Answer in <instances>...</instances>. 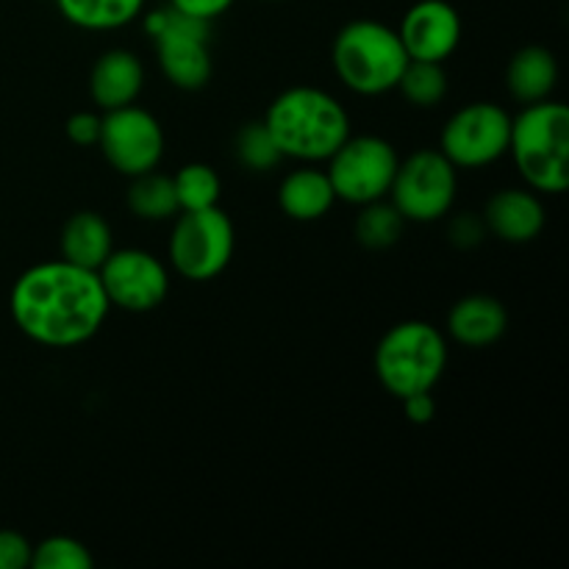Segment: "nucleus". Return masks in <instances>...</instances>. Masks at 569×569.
I'll use <instances>...</instances> for the list:
<instances>
[{
	"label": "nucleus",
	"instance_id": "nucleus-1",
	"mask_svg": "<svg viewBox=\"0 0 569 569\" xmlns=\"http://www.w3.org/2000/svg\"><path fill=\"white\" fill-rule=\"evenodd\" d=\"M14 326L44 348L89 342L109 317V298L98 272L64 259L42 261L22 272L9 298Z\"/></svg>",
	"mask_w": 569,
	"mask_h": 569
},
{
	"label": "nucleus",
	"instance_id": "nucleus-2",
	"mask_svg": "<svg viewBox=\"0 0 569 569\" xmlns=\"http://www.w3.org/2000/svg\"><path fill=\"white\" fill-rule=\"evenodd\" d=\"M281 156L328 161L350 137V114L333 94L317 87H292L278 94L264 114Z\"/></svg>",
	"mask_w": 569,
	"mask_h": 569
},
{
	"label": "nucleus",
	"instance_id": "nucleus-3",
	"mask_svg": "<svg viewBox=\"0 0 569 569\" xmlns=\"http://www.w3.org/2000/svg\"><path fill=\"white\" fill-rule=\"evenodd\" d=\"M509 153L533 192L561 194L569 187V109L559 100L526 106L511 120Z\"/></svg>",
	"mask_w": 569,
	"mask_h": 569
},
{
	"label": "nucleus",
	"instance_id": "nucleus-4",
	"mask_svg": "<svg viewBox=\"0 0 569 569\" xmlns=\"http://www.w3.org/2000/svg\"><path fill=\"white\" fill-rule=\"evenodd\" d=\"M448 367V342L426 320H406L389 328L376 348V376L398 400L431 392Z\"/></svg>",
	"mask_w": 569,
	"mask_h": 569
},
{
	"label": "nucleus",
	"instance_id": "nucleus-5",
	"mask_svg": "<svg viewBox=\"0 0 569 569\" xmlns=\"http://www.w3.org/2000/svg\"><path fill=\"white\" fill-rule=\"evenodd\" d=\"M409 64L398 31L378 20H353L333 39V70L356 94H383L398 87Z\"/></svg>",
	"mask_w": 569,
	"mask_h": 569
},
{
	"label": "nucleus",
	"instance_id": "nucleus-6",
	"mask_svg": "<svg viewBox=\"0 0 569 569\" xmlns=\"http://www.w3.org/2000/svg\"><path fill=\"white\" fill-rule=\"evenodd\" d=\"M144 31L156 39L159 67L172 87L194 92V89H203L209 83L211 22L198 20V17H189L167 6V9L148 11Z\"/></svg>",
	"mask_w": 569,
	"mask_h": 569
},
{
	"label": "nucleus",
	"instance_id": "nucleus-7",
	"mask_svg": "<svg viewBox=\"0 0 569 569\" xmlns=\"http://www.w3.org/2000/svg\"><path fill=\"white\" fill-rule=\"evenodd\" d=\"M233 222L220 206L178 211L170 233V264L189 281H211L233 256Z\"/></svg>",
	"mask_w": 569,
	"mask_h": 569
},
{
	"label": "nucleus",
	"instance_id": "nucleus-8",
	"mask_svg": "<svg viewBox=\"0 0 569 569\" xmlns=\"http://www.w3.org/2000/svg\"><path fill=\"white\" fill-rule=\"evenodd\" d=\"M398 150L381 137H348L328 159V181L337 200L367 206L383 200L398 172Z\"/></svg>",
	"mask_w": 569,
	"mask_h": 569
},
{
	"label": "nucleus",
	"instance_id": "nucleus-9",
	"mask_svg": "<svg viewBox=\"0 0 569 569\" xmlns=\"http://www.w3.org/2000/svg\"><path fill=\"white\" fill-rule=\"evenodd\" d=\"M456 187V167L445 159L442 150H417L398 164L389 194L403 220L437 222L453 209Z\"/></svg>",
	"mask_w": 569,
	"mask_h": 569
},
{
	"label": "nucleus",
	"instance_id": "nucleus-10",
	"mask_svg": "<svg viewBox=\"0 0 569 569\" xmlns=\"http://www.w3.org/2000/svg\"><path fill=\"white\" fill-rule=\"evenodd\" d=\"M509 111L489 100H478L467 103L445 122L439 148L456 170H476L509 153Z\"/></svg>",
	"mask_w": 569,
	"mask_h": 569
},
{
	"label": "nucleus",
	"instance_id": "nucleus-11",
	"mask_svg": "<svg viewBox=\"0 0 569 569\" xmlns=\"http://www.w3.org/2000/svg\"><path fill=\"white\" fill-rule=\"evenodd\" d=\"M98 148L120 176H142L159 167L164 156V131L150 111L139 106L106 111Z\"/></svg>",
	"mask_w": 569,
	"mask_h": 569
},
{
	"label": "nucleus",
	"instance_id": "nucleus-12",
	"mask_svg": "<svg viewBox=\"0 0 569 569\" xmlns=\"http://www.w3.org/2000/svg\"><path fill=\"white\" fill-rule=\"evenodd\" d=\"M98 278L103 283L109 306L133 311V315L153 311L156 306L164 303L170 292L167 267L153 253L139 248L111 250L109 259L100 264Z\"/></svg>",
	"mask_w": 569,
	"mask_h": 569
},
{
	"label": "nucleus",
	"instance_id": "nucleus-13",
	"mask_svg": "<svg viewBox=\"0 0 569 569\" xmlns=\"http://www.w3.org/2000/svg\"><path fill=\"white\" fill-rule=\"evenodd\" d=\"M398 37L409 59L442 64L461 42V14L448 0H420L403 14Z\"/></svg>",
	"mask_w": 569,
	"mask_h": 569
},
{
	"label": "nucleus",
	"instance_id": "nucleus-14",
	"mask_svg": "<svg viewBox=\"0 0 569 569\" xmlns=\"http://www.w3.org/2000/svg\"><path fill=\"white\" fill-rule=\"evenodd\" d=\"M483 226L503 242H533L545 228V206L533 189H500L483 209Z\"/></svg>",
	"mask_w": 569,
	"mask_h": 569
},
{
	"label": "nucleus",
	"instance_id": "nucleus-15",
	"mask_svg": "<svg viewBox=\"0 0 569 569\" xmlns=\"http://www.w3.org/2000/svg\"><path fill=\"white\" fill-rule=\"evenodd\" d=\"M144 70L142 61L131 50H106L92 67L89 76V94H92L94 106L103 111L122 109L137 100L142 92Z\"/></svg>",
	"mask_w": 569,
	"mask_h": 569
},
{
	"label": "nucleus",
	"instance_id": "nucleus-16",
	"mask_svg": "<svg viewBox=\"0 0 569 569\" xmlns=\"http://www.w3.org/2000/svg\"><path fill=\"white\" fill-rule=\"evenodd\" d=\"M509 328L506 306L492 295H467L450 309L448 333L459 345L472 350H481L503 339Z\"/></svg>",
	"mask_w": 569,
	"mask_h": 569
},
{
	"label": "nucleus",
	"instance_id": "nucleus-17",
	"mask_svg": "<svg viewBox=\"0 0 569 569\" xmlns=\"http://www.w3.org/2000/svg\"><path fill=\"white\" fill-rule=\"evenodd\" d=\"M556 83H559V64L548 48L528 44L511 56L509 70H506V87H509L511 98L520 100L522 106L548 100Z\"/></svg>",
	"mask_w": 569,
	"mask_h": 569
},
{
	"label": "nucleus",
	"instance_id": "nucleus-18",
	"mask_svg": "<svg viewBox=\"0 0 569 569\" xmlns=\"http://www.w3.org/2000/svg\"><path fill=\"white\" fill-rule=\"evenodd\" d=\"M114 250L111 226L98 211H76L61 228V259L83 270H100Z\"/></svg>",
	"mask_w": 569,
	"mask_h": 569
},
{
	"label": "nucleus",
	"instance_id": "nucleus-19",
	"mask_svg": "<svg viewBox=\"0 0 569 569\" xmlns=\"http://www.w3.org/2000/svg\"><path fill=\"white\" fill-rule=\"evenodd\" d=\"M333 203H337V194L328 181V172L315 170V167L289 172L278 189V206L289 220L315 222L326 217Z\"/></svg>",
	"mask_w": 569,
	"mask_h": 569
},
{
	"label": "nucleus",
	"instance_id": "nucleus-20",
	"mask_svg": "<svg viewBox=\"0 0 569 569\" xmlns=\"http://www.w3.org/2000/svg\"><path fill=\"white\" fill-rule=\"evenodd\" d=\"M59 14L83 31H117L137 20L144 0H56Z\"/></svg>",
	"mask_w": 569,
	"mask_h": 569
},
{
	"label": "nucleus",
	"instance_id": "nucleus-21",
	"mask_svg": "<svg viewBox=\"0 0 569 569\" xmlns=\"http://www.w3.org/2000/svg\"><path fill=\"white\" fill-rule=\"evenodd\" d=\"M126 200L131 214L148 222H164L181 211L178 209L176 189H172V176H161V172L153 170L131 178Z\"/></svg>",
	"mask_w": 569,
	"mask_h": 569
},
{
	"label": "nucleus",
	"instance_id": "nucleus-22",
	"mask_svg": "<svg viewBox=\"0 0 569 569\" xmlns=\"http://www.w3.org/2000/svg\"><path fill=\"white\" fill-rule=\"evenodd\" d=\"M395 89H400V94L417 109H431V106L442 103L448 94V76L439 61L409 59Z\"/></svg>",
	"mask_w": 569,
	"mask_h": 569
},
{
	"label": "nucleus",
	"instance_id": "nucleus-23",
	"mask_svg": "<svg viewBox=\"0 0 569 569\" xmlns=\"http://www.w3.org/2000/svg\"><path fill=\"white\" fill-rule=\"evenodd\" d=\"M172 189H176L178 209L181 211H194V209H209L217 206L220 200V176L211 170L209 164H183L181 170L172 176Z\"/></svg>",
	"mask_w": 569,
	"mask_h": 569
},
{
	"label": "nucleus",
	"instance_id": "nucleus-24",
	"mask_svg": "<svg viewBox=\"0 0 569 569\" xmlns=\"http://www.w3.org/2000/svg\"><path fill=\"white\" fill-rule=\"evenodd\" d=\"M403 222L406 220L392 203L376 200V203L361 206V214L356 217V237H359V242L365 248L387 250L400 239Z\"/></svg>",
	"mask_w": 569,
	"mask_h": 569
},
{
	"label": "nucleus",
	"instance_id": "nucleus-25",
	"mask_svg": "<svg viewBox=\"0 0 569 569\" xmlns=\"http://www.w3.org/2000/svg\"><path fill=\"white\" fill-rule=\"evenodd\" d=\"M233 150H237V159L253 172L272 170V167L283 159L281 150H278V144H276V139H272L270 128L264 126V120L244 122L237 133Z\"/></svg>",
	"mask_w": 569,
	"mask_h": 569
},
{
	"label": "nucleus",
	"instance_id": "nucleus-26",
	"mask_svg": "<svg viewBox=\"0 0 569 569\" xmlns=\"http://www.w3.org/2000/svg\"><path fill=\"white\" fill-rule=\"evenodd\" d=\"M92 565L87 545L72 537H48L31 553V567L37 569H92Z\"/></svg>",
	"mask_w": 569,
	"mask_h": 569
},
{
	"label": "nucleus",
	"instance_id": "nucleus-27",
	"mask_svg": "<svg viewBox=\"0 0 569 569\" xmlns=\"http://www.w3.org/2000/svg\"><path fill=\"white\" fill-rule=\"evenodd\" d=\"M31 542L17 531H0V569L31 567Z\"/></svg>",
	"mask_w": 569,
	"mask_h": 569
},
{
	"label": "nucleus",
	"instance_id": "nucleus-28",
	"mask_svg": "<svg viewBox=\"0 0 569 569\" xmlns=\"http://www.w3.org/2000/svg\"><path fill=\"white\" fill-rule=\"evenodd\" d=\"M100 122L103 117L92 114V111H78L67 120V137L76 144H98L100 139Z\"/></svg>",
	"mask_w": 569,
	"mask_h": 569
},
{
	"label": "nucleus",
	"instance_id": "nucleus-29",
	"mask_svg": "<svg viewBox=\"0 0 569 569\" xmlns=\"http://www.w3.org/2000/svg\"><path fill=\"white\" fill-rule=\"evenodd\" d=\"M483 231H487L483 220H478L476 214L467 211V214L453 220V226H450V239H453V244H459V248H476L483 239Z\"/></svg>",
	"mask_w": 569,
	"mask_h": 569
},
{
	"label": "nucleus",
	"instance_id": "nucleus-30",
	"mask_svg": "<svg viewBox=\"0 0 569 569\" xmlns=\"http://www.w3.org/2000/svg\"><path fill=\"white\" fill-rule=\"evenodd\" d=\"M172 9L183 11L189 17H198V20H217L220 14H226L233 6V0H170Z\"/></svg>",
	"mask_w": 569,
	"mask_h": 569
},
{
	"label": "nucleus",
	"instance_id": "nucleus-31",
	"mask_svg": "<svg viewBox=\"0 0 569 569\" xmlns=\"http://www.w3.org/2000/svg\"><path fill=\"white\" fill-rule=\"evenodd\" d=\"M403 411L409 422H415V426H426V422H431L433 415H437V400H433L431 392L409 395V398H403Z\"/></svg>",
	"mask_w": 569,
	"mask_h": 569
}]
</instances>
